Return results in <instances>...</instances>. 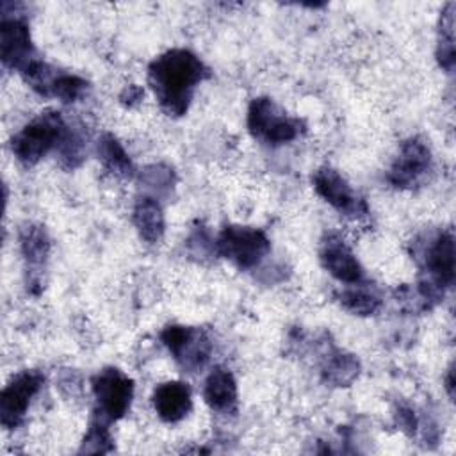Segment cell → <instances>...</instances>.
Masks as SVG:
<instances>
[{
    "label": "cell",
    "instance_id": "cell-7",
    "mask_svg": "<svg viewBox=\"0 0 456 456\" xmlns=\"http://www.w3.org/2000/svg\"><path fill=\"white\" fill-rule=\"evenodd\" d=\"M0 59L9 69L23 73L37 57L30 39L28 21L23 14L2 11L0 20Z\"/></svg>",
    "mask_w": 456,
    "mask_h": 456
},
{
    "label": "cell",
    "instance_id": "cell-21",
    "mask_svg": "<svg viewBox=\"0 0 456 456\" xmlns=\"http://www.w3.org/2000/svg\"><path fill=\"white\" fill-rule=\"evenodd\" d=\"M112 436L109 431V422L98 417L96 413L93 415L89 428L86 431V436L82 440V445L78 449L80 454H103L112 451Z\"/></svg>",
    "mask_w": 456,
    "mask_h": 456
},
{
    "label": "cell",
    "instance_id": "cell-18",
    "mask_svg": "<svg viewBox=\"0 0 456 456\" xmlns=\"http://www.w3.org/2000/svg\"><path fill=\"white\" fill-rule=\"evenodd\" d=\"M96 151L103 167L112 175L119 178H132L135 175V167L130 155L114 134H102L96 144Z\"/></svg>",
    "mask_w": 456,
    "mask_h": 456
},
{
    "label": "cell",
    "instance_id": "cell-6",
    "mask_svg": "<svg viewBox=\"0 0 456 456\" xmlns=\"http://www.w3.org/2000/svg\"><path fill=\"white\" fill-rule=\"evenodd\" d=\"M160 340L173 358L189 372L203 369L212 354V342L205 330L169 324L160 331Z\"/></svg>",
    "mask_w": 456,
    "mask_h": 456
},
{
    "label": "cell",
    "instance_id": "cell-22",
    "mask_svg": "<svg viewBox=\"0 0 456 456\" xmlns=\"http://www.w3.org/2000/svg\"><path fill=\"white\" fill-rule=\"evenodd\" d=\"M139 182L153 194L166 196L173 191V187L176 183V176H175L173 167H169L166 164H150L141 171Z\"/></svg>",
    "mask_w": 456,
    "mask_h": 456
},
{
    "label": "cell",
    "instance_id": "cell-19",
    "mask_svg": "<svg viewBox=\"0 0 456 456\" xmlns=\"http://www.w3.org/2000/svg\"><path fill=\"white\" fill-rule=\"evenodd\" d=\"M454 12L456 4L449 2L445 4L440 25H438V43H436V61L440 68L445 73H452L454 62H456V52H454Z\"/></svg>",
    "mask_w": 456,
    "mask_h": 456
},
{
    "label": "cell",
    "instance_id": "cell-16",
    "mask_svg": "<svg viewBox=\"0 0 456 456\" xmlns=\"http://www.w3.org/2000/svg\"><path fill=\"white\" fill-rule=\"evenodd\" d=\"M132 223L142 240H146L150 244L159 242L166 230L164 210H162V205L159 203V200L150 194L139 196L134 203Z\"/></svg>",
    "mask_w": 456,
    "mask_h": 456
},
{
    "label": "cell",
    "instance_id": "cell-5",
    "mask_svg": "<svg viewBox=\"0 0 456 456\" xmlns=\"http://www.w3.org/2000/svg\"><path fill=\"white\" fill-rule=\"evenodd\" d=\"M91 387L98 417L110 424L126 415L134 399V381L125 372L116 367H105L93 376Z\"/></svg>",
    "mask_w": 456,
    "mask_h": 456
},
{
    "label": "cell",
    "instance_id": "cell-17",
    "mask_svg": "<svg viewBox=\"0 0 456 456\" xmlns=\"http://www.w3.org/2000/svg\"><path fill=\"white\" fill-rule=\"evenodd\" d=\"M360 374V362L354 354L346 353L335 346H328V351L321 358V376L324 383L333 387H349Z\"/></svg>",
    "mask_w": 456,
    "mask_h": 456
},
{
    "label": "cell",
    "instance_id": "cell-20",
    "mask_svg": "<svg viewBox=\"0 0 456 456\" xmlns=\"http://www.w3.org/2000/svg\"><path fill=\"white\" fill-rule=\"evenodd\" d=\"M338 303L344 310L351 312L353 315H374L381 308V299L378 294L367 289H346L338 296Z\"/></svg>",
    "mask_w": 456,
    "mask_h": 456
},
{
    "label": "cell",
    "instance_id": "cell-10",
    "mask_svg": "<svg viewBox=\"0 0 456 456\" xmlns=\"http://www.w3.org/2000/svg\"><path fill=\"white\" fill-rule=\"evenodd\" d=\"M312 185L315 192L337 212L347 217H363L369 214L367 203L353 191V187L337 169L328 166L319 167L312 175Z\"/></svg>",
    "mask_w": 456,
    "mask_h": 456
},
{
    "label": "cell",
    "instance_id": "cell-24",
    "mask_svg": "<svg viewBox=\"0 0 456 456\" xmlns=\"http://www.w3.org/2000/svg\"><path fill=\"white\" fill-rule=\"evenodd\" d=\"M84 151H86V141L80 132L71 130L68 126L59 148H57V159L59 164L64 169H75L82 164L84 160Z\"/></svg>",
    "mask_w": 456,
    "mask_h": 456
},
{
    "label": "cell",
    "instance_id": "cell-3",
    "mask_svg": "<svg viewBox=\"0 0 456 456\" xmlns=\"http://www.w3.org/2000/svg\"><path fill=\"white\" fill-rule=\"evenodd\" d=\"M248 130L264 144L280 146L294 141L305 125L301 119L287 116L271 98L258 96L248 107Z\"/></svg>",
    "mask_w": 456,
    "mask_h": 456
},
{
    "label": "cell",
    "instance_id": "cell-8",
    "mask_svg": "<svg viewBox=\"0 0 456 456\" xmlns=\"http://www.w3.org/2000/svg\"><path fill=\"white\" fill-rule=\"evenodd\" d=\"M45 383L39 370L27 369L18 372L0 392V422L5 429H16L25 420L32 397Z\"/></svg>",
    "mask_w": 456,
    "mask_h": 456
},
{
    "label": "cell",
    "instance_id": "cell-28",
    "mask_svg": "<svg viewBox=\"0 0 456 456\" xmlns=\"http://www.w3.org/2000/svg\"><path fill=\"white\" fill-rule=\"evenodd\" d=\"M445 388H447L449 397L452 399V397H454V369H452V365L449 367L447 376H445Z\"/></svg>",
    "mask_w": 456,
    "mask_h": 456
},
{
    "label": "cell",
    "instance_id": "cell-15",
    "mask_svg": "<svg viewBox=\"0 0 456 456\" xmlns=\"http://www.w3.org/2000/svg\"><path fill=\"white\" fill-rule=\"evenodd\" d=\"M203 399L210 410L223 415H235L239 406L237 381L224 367H216L205 379Z\"/></svg>",
    "mask_w": 456,
    "mask_h": 456
},
{
    "label": "cell",
    "instance_id": "cell-27",
    "mask_svg": "<svg viewBox=\"0 0 456 456\" xmlns=\"http://www.w3.org/2000/svg\"><path fill=\"white\" fill-rule=\"evenodd\" d=\"M144 96V91L137 84H128L121 93H119V102L125 107H135Z\"/></svg>",
    "mask_w": 456,
    "mask_h": 456
},
{
    "label": "cell",
    "instance_id": "cell-2",
    "mask_svg": "<svg viewBox=\"0 0 456 456\" xmlns=\"http://www.w3.org/2000/svg\"><path fill=\"white\" fill-rule=\"evenodd\" d=\"M66 130L68 125L61 112H41L11 137V151L23 166H34L48 151L59 148Z\"/></svg>",
    "mask_w": 456,
    "mask_h": 456
},
{
    "label": "cell",
    "instance_id": "cell-12",
    "mask_svg": "<svg viewBox=\"0 0 456 456\" xmlns=\"http://www.w3.org/2000/svg\"><path fill=\"white\" fill-rule=\"evenodd\" d=\"M321 265L338 281L354 285L363 280V267L358 262L347 242L335 232H330L321 240Z\"/></svg>",
    "mask_w": 456,
    "mask_h": 456
},
{
    "label": "cell",
    "instance_id": "cell-13",
    "mask_svg": "<svg viewBox=\"0 0 456 456\" xmlns=\"http://www.w3.org/2000/svg\"><path fill=\"white\" fill-rule=\"evenodd\" d=\"M422 262L426 271V281L447 289L454 281V235L451 230H444L433 237L428 248L422 249Z\"/></svg>",
    "mask_w": 456,
    "mask_h": 456
},
{
    "label": "cell",
    "instance_id": "cell-14",
    "mask_svg": "<svg viewBox=\"0 0 456 456\" xmlns=\"http://www.w3.org/2000/svg\"><path fill=\"white\" fill-rule=\"evenodd\" d=\"M151 403L160 420L175 424L189 415L192 408V394L183 381H166L153 390Z\"/></svg>",
    "mask_w": 456,
    "mask_h": 456
},
{
    "label": "cell",
    "instance_id": "cell-11",
    "mask_svg": "<svg viewBox=\"0 0 456 456\" xmlns=\"http://www.w3.org/2000/svg\"><path fill=\"white\" fill-rule=\"evenodd\" d=\"M20 249L27 269V290L37 296L43 290V273L50 255V237L43 224L27 223L20 230Z\"/></svg>",
    "mask_w": 456,
    "mask_h": 456
},
{
    "label": "cell",
    "instance_id": "cell-1",
    "mask_svg": "<svg viewBox=\"0 0 456 456\" xmlns=\"http://www.w3.org/2000/svg\"><path fill=\"white\" fill-rule=\"evenodd\" d=\"M210 77L205 62L185 48H171L148 64V86L160 109L180 118L189 110L196 87Z\"/></svg>",
    "mask_w": 456,
    "mask_h": 456
},
{
    "label": "cell",
    "instance_id": "cell-9",
    "mask_svg": "<svg viewBox=\"0 0 456 456\" xmlns=\"http://www.w3.org/2000/svg\"><path fill=\"white\" fill-rule=\"evenodd\" d=\"M431 164L433 157L429 146L419 137H410L401 144V150L387 173V180L395 189H411L431 171Z\"/></svg>",
    "mask_w": 456,
    "mask_h": 456
},
{
    "label": "cell",
    "instance_id": "cell-26",
    "mask_svg": "<svg viewBox=\"0 0 456 456\" xmlns=\"http://www.w3.org/2000/svg\"><path fill=\"white\" fill-rule=\"evenodd\" d=\"M395 422L397 426L410 436H413L417 433V428H419V422H417V417H415V411L408 406H399L395 410Z\"/></svg>",
    "mask_w": 456,
    "mask_h": 456
},
{
    "label": "cell",
    "instance_id": "cell-23",
    "mask_svg": "<svg viewBox=\"0 0 456 456\" xmlns=\"http://www.w3.org/2000/svg\"><path fill=\"white\" fill-rule=\"evenodd\" d=\"M86 89H87V82L82 77L73 75V73L57 71L55 78L50 84L48 96L57 98L64 103H73L86 93Z\"/></svg>",
    "mask_w": 456,
    "mask_h": 456
},
{
    "label": "cell",
    "instance_id": "cell-25",
    "mask_svg": "<svg viewBox=\"0 0 456 456\" xmlns=\"http://www.w3.org/2000/svg\"><path fill=\"white\" fill-rule=\"evenodd\" d=\"M187 251L198 262L212 258L214 255H217V251H216V239H212L208 230L200 224V226H196L191 232V235L187 239Z\"/></svg>",
    "mask_w": 456,
    "mask_h": 456
},
{
    "label": "cell",
    "instance_id": "cell-4",
    "mask_svg": "<svg viewBox=\"0 0 456 456\" xmlns=\"http://www.w3.org/2000/svg\"><path fill=\"white\" fill-rule=\"evenodd\" d=\"M216 251L239 269H253L271 251V240L260 228L228 224L216 239Z\"/></svg>",
    "mask_w": 456,
    "mask_h": 456
}]
</instances>
